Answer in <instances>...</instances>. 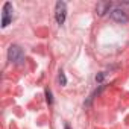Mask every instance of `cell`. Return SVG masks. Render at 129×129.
<instances>
[{
	"mask_svg": "<svg viewBox=\"0 0 129 129\" xmlns=\"http://www.w3.org/2000/svg\"><path fill=\"white\" fill-rule=\"evenodd\" d=\"M8 59L11 64H15V66H20L24 61V52L20 46L17 44H12L9 49H8Z\"/></svg>",
	"mask_w": 129,
	"mask_h": 129,
	"instance_id": "1",
	"label": "cell"
},
{
	"mask_svg": "<svg viewBox=\"0 0 129 129\" xmlns=\"http://www.w3.org/2000/svg\"><path fill=\"white\" fill-rule=\"evenodd\" d=\"M67 17V3L66 2H56L55 5V18L58 24H64Z\"/></svg>",
	"mask_w": 129,
	"mask_h": 129,
	"instance_id": "2",
	"label": "cell"
},
{
	"mask_svg": "<svg viewBox=\"0 0 129 129\" xmlns=\"http://www.w3.org/2000/svg\"><path fill=\"white\" fill-rule=\"evenodd\" d=\"M12 11H14L12 3L6 2L2 9V27H8V24L12 21Z\"/></svg>",
	"mask_w": 129,
	"mask_h": 129,
	"instance_id": "3",
	"label": "cell"
},
{
	"mask_svg": "<svg viewBox=\"0 0 129 129\" xmlns=\"http://www.w3.org/2000/svg\"><path fill=\"white\" fill-rule=\"evenodd\" d=\"M111 18L114 21H117V23H127V20H129L127 14L120 8H115V9L111 11Z\"/></svg>",
	"mask_w": 129,
	"mask_h": 129,
	"instance_id": "4",
	"label": "cell"
},
{
	"mask_svg": "<svg viewBox=\"0 0 129 129\" xmlns=\"http://www.w3.org/2000/svg\"><path fill=\"white\" fill-rule=\"evenodd\" d=\"M109 8H111V2H100V3H97L96 11L99 15H105L106 12H109Z\"/></svg>",
	"mask_w": 129,
	"mask_h": 129,
	"instance_id": "5",
	"label": "cell"
},
{
	"mask_svg": "<svg viewBox=\"0 0 129 129\" xmlns=\"http://www.w3.org/2000/svg\"><path fill=\"white\" fill-rule=\"evenodd\" d=\"M58 81H59V84L64 87L67 84V79H66V75H64V72L62 70H59V75H58Z\"/></svg>",
	"mask_w": 129,
	"mask_h": 129,
	"instance_id": "6",
	"label": "cell"
},
{
	"mask_svg": "<svg viewBox=\"0 0 129 129\" xmlns=\"http://www.w3.org/2000/svg\"><path fill=\"white\" fill-rule=\"evenodd\" d=\"M46 99H47V103H49V105L53 103V99H52V93H50V90H46Z\"/></svg>",
	"mask_w": 129,
	"mask_h": 129,
	"instance_id": "7",
	"label": "cell"
},
{
	"mask_svg": "<svg viewBox=\"0 0 129 129\" xmlns=\"http://www.w3.org/2000/svg\"><path fill=\"white\" fill-rule=\"evenodd\" d=\"M103 78H105V73H99V75L96 76V81H97V82H102Z\"/></svg>",
	"mask_w": 129,
	"mask_h": 129,
	"instance_id": "8",
	"label": "cell"
},
{
	"mask_svg": "<svg viewBox=\"0 0 129 129\" xmlns=\"http://www.w3.org/2000/svg\"><path fill=\"white\" fill-rule=\"evenodd\" d=\"M66 129H70V127H69V126H67V124H66Z\"/></svg>",
	"mask_w": 129,
	"mask_h": 129,
	"instance_id": "9",
	"label": "cell"
}]
</instances>
